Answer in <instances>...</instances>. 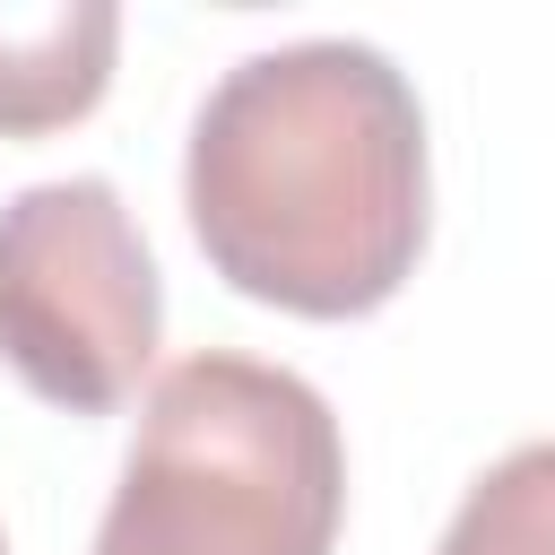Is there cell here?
Listing matches in <instances>:
<instances>
[{"instance_id": "1", "label": "cell", "mask_w": 555, "mask_h": 555, "mask_svg": "<svg viewBox=\"0 0 555 555\" xmlns=\"http://www.w3.org/2000/svg\"><path fill=\"white\" fill-rule=\"evenodd\" d=\"M182 208L234 295L304 321L382 312L434 225L408 69L347 35L243 52L191 121Z\"/></svg>"}, {"instance_id": "6", "label": "cell", "mask_w": 555, "mask_h": 555, "mask_svg": "<svg viewBox=\"0 0 555 555\" xmlns=\"http://www.w3.org/2000/svg\"><path fill=\"white\" fill-rule=\"evenodd\" d=\"M0 555H9V538H0Z\"/></svg>"}, {"instance_id": "5", "label": "cell", "mask_w": 555, "mask_h": 555, "mask_svg": "<svg viewBox=\"0 0 555 555\" xmlns=\"http://www.w3.org/2000/svg\"><path fill=\"white\" fill-rule=\"evenodd\" d=\"M546 546H555V451L520 442L503 468H486L460 494L434 555H546Z\"/></svg>"}, {"instance_id": "4", "label": "cell", "mask_w": 555, "mask_h": 555, "mask_svg": "<svg viewBox=\"0 0 555 555\" xmlns=\"http://www.w3.org/2000/svg\"><path fill=\"white\" fill-rule=\"evenodd\" d=\"M121 52L113 0H52V9H0V139L69 130L104 104Z\"/></svg>"}, {"instance_id": "3", "label": "cell", "mask_w": 555, "mask_h": 555, "mask_svg": "<svg viewBox=\"0 0 555 555\" xmlns=\"http://www.w3.org/2000/svg\"><path fill=\"white\" fill-rule=\"evenodd\" d=\"M156 330L165 278L104 173L26 182L0 199V356L43 408H121L156 364Z\"/></svg>"}, {"instance_id": "2", "label": "cell", "mask_w": 555, "mask_h": 555, "mask_svg": "<svg viewBox=\"0 0 555 555\" xmlns=\"http://www.w3.org/2000/svg\"><path fill=\"white\" fill-rule=\"evenodd\" d=\"M347 442L330 399L260 356L208 347L156 373L95 555H330Z\"/></svg>"}]
</instances>
